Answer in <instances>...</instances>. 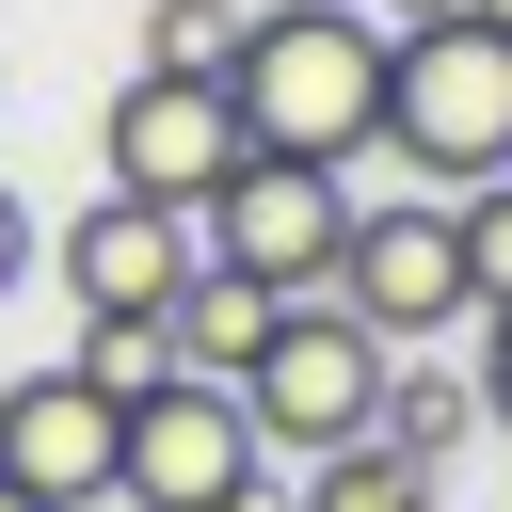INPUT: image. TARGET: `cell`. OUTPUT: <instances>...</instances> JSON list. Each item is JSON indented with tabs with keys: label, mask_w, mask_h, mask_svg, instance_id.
<instances>
[{
	"label": "cell",
	"mask_w": 512,
	"mask_h": 512,
	"mask_svg": "<svg viewBox=\"0 0 512 512\" xmlns=\"http://www.w3.org/2000/svg\"><path fill=\"white\" fill-rule=\"evenodd\" d=\"M256 512H272V496H256Z\"/></svg>",
	"instance_id": "21"
},
{
	"label": "cell",
	"mask_w": 512,
	"mask_h": 512,
	"mask_svg": "<svg viewBox=\"0 0 512 512\" xmlns=\"http://www.w3.org/2000/svg\"><path fill=\"white\" fill-rule=\"evenodd\" d=\"M384 160L416 176V192H496L512 176V32H480V16H448V32H400L384 48Z\"/></svg>",
	"instance_id": "2"
},
{
	"label": "cell",
	"mask_w": 512,
	"mask_h": 512,
	"mask_svg": "<svg viewBox=\"0 0 512 512\" xmlns=\"http://www.w3.org/2000/svg\"><path fill=\"white\" fill-rule=\"evenodd\" d=\"M48 272L80 288V320H160V304L192 288V224H176V208H128V192H96V208L48 240Z\"/></svg>",
	"instance_id": "9"
},
{
	"label": "cell",
	"mask_w": 512,
	"mask_h": 512,
	"mask_svg": "<svg viewBox=\"0 0 512 512\" xmlns=\"http://www.w3.org/2000/svg\"><path fill=\"white\" fill-rule=\"evenodd\" d=\"M368 432H384L416 480H448L464 432H480V384H464V368H384V416H368Z\"/></svg>",
	"instance_id": "11"
},
{
	"label": "cell",
	"mask_w": 512,
	"mask_h": 512,
	"mask_svg": "<svg viewBox=\"0 0 512 512\" xmlns=\"http://www.w3.org/2000/svg\"><path fill=\"white\" fill-rule=\"evenodd\" d=\"M0 512H32V496H16V480H0Z\"/></svg>",
	"instance_id": "20"
},
{
	"label": "cell",
	"mask_w": 512,
	"mask_h": 512,
	"mask_svg": "<svg viewBox=\"0 0 512 512\" xmlns=\"http://www.w3.org/2000/svg\"><path fill=\"white\" fill-rule=\"evenodd\" d=\"M224 112H240L256 160H320V176H352V160L384 144V32H368L352 0H288V16L240 32Z\"/></svg>",
	"instance_id": "1"
},
{
	"label": "cell",
	"mask_w": 512,
	"mask_h": 512,
	"mask_svg": "<svg viewBox=\"0 0 512 512\" xmlns=\"http://www.w3.org/2000/svg\"><path fill=\"white\" fill-rule=\"evenodd\" d=\"M112 496H128V512H256V496H272V448H256L240 384H160V400H128Z\"/></svg>",
	"instance_id": "4"
},
{
	"label": "cell",
	"mask_w": 512,
	"mask_h": 512,
	"mask_svg": "<svg viewBox=\"0 0 512 512\" xmlns=\"http://www.w3.org/2000/svg\"><path fill=\"white\" fill-rule=\"evenodd\" d=\"M64 368H80L96 400H160V384H176V336H160V320H80Z\"/></svg>",
	"instance_id": "14"
},
{
	"label": "cell",
	"mask_w": 512,
	"mask_h": 512,
	"mask_svg": "<svg viewBox=\"0 0 512 512\" xmlns=\"http://www.w3.org/2000/svg\"><path fill=\"white\" fill-rule=\"evenodd\" d=\"M304 512H432V480L368 432V448H320V464H304Z\"/></svg>",
	"instance_id": "13"
},
{
	"label": "cell",
	"mask_w": 512,
	"mask_h": 512,
	"mask_svg": "<svg viewBox=\"0 0 512 512\" xmlns=\"http://www.w3.org/2000/svg\"><path fill=\"white\" fill-rule=\"evenodd\" d=\"M240 16H288V0H240Z\"/></svg>",
	"instance_id": "19"
},
{
	"label": "cell",
	"mask_w": 512,
	"mask_h": 512,
	"mask_svg": "<svg viewBox=\"0 0 512 512\" xmlns=\"http://www.w3.org/2000/svg\"><path fill=\"white\" fill-rule=\"evenodd\" d=\"M96 160H112V192H128V208H176V224H192L256 144H240L224 80H144V64H128V96L96 112Z\"/></svg>",
	"instance_id": "7"
},
{
	"label": "cell",
	"mask_w": 512,
	"mask_h": 512,
	"mask_svg": "<svg viewBox=\"0 0 512 512\" xmlns=\"http://www.w3.org/2000/svg\"><path fill=\"white\" fill-rule=\"evenodd\" d=\"M320 304H352L384 352H416V336H448V320H480L464 304V224H448V192H400V208H352V240H336V288Z\"/></svg>",
	"instance_id": "6"
},
{
	"label": "cell",
	"mask_w": 512,
	"mask_h": 512,
	"mask_svg": "<svg viewBox=\"0 0 512 512\" xmlns=\"http://www.w3.org/2000/svg\"><path fill=\"white\" fill-rule=\"evenodd\" d=\"M32 256H48V240H32V208L0 192V304H16V272H32Z\"/></svg>",
	"instance_id": "17"
},
{
	"label": "cell",
	"mask_w": 512,
	"mask_h": 512,
	"mask_svg": "<svg viewBox=\"0 0 512 512\" xmlns=\"http://www.w3.org/2000/svg\"><path fill=\"white\" fill-rule=\"evenodd\" d=\"M272 320H288V304H272L256 272H224V256H192V288L160 304V336H176V384H240Z\"/></svg>",
	"instance_id": "10"
},
{
	"label": "cell",
	"mask_w": 512,
	"mask_h": 512,
	"mask_svg": "<svg viewBox=\"0 0 512 512\" xmlns=\"http://www.w3.org/2000/svg\"><path fill=\"white\" fill-rule=\"evenodd\" d=\"M240 0H144V80H224L240 64Z\"/></svg>",
	"instance_id": "12"
},
{
	"label": "cell",
	"mask_w": 512,
	"mask_h": 512,
	"mask_svg": "<svg viewBox=\"0 0 512 512\" xmlns=\"http://www.w3.org/2000/svg\"><path fill=\"white\" fill-rule=\"evenodd\" d=\"M112 448H128V400H96L80 368L0 384V480H16L32 512H96V496H112Z\"/></svg>",
	"instance_id": "8"
},
{
	"label": "cell",
	"mask_w": 512,
	"mask_h": 512,
	"mask_svg": "<svg viewBox=\"0 0 512 512\" xmlns=\"http://www.w3.org/2000/svg\"><path fill=\"white\" fill-rule=\"evenodd\" d=\"M464 384H480V432H512V304L480 320V368H464Z\"/></svg>",
	"instance_id": "16"
},
{
	"label": "cell",
	"mask_w": 512,
	"mask_h": 512,
	"mask_svg": "<svg viewBox=\"0 0 512 512\" xmlns=\"http://www.w3.org/2000/svg\"><path fill=\"white\" fill-rule=\"evenodd\" d=\"M464 16H480V32H512V0H464Z\"/></svg>",
	"instance_id": "18"
},
{
	"label": "cell",
	"mask_w": 512,
	"mask_h": 512,
	"mask_svg": "<svg viewBox=\"0 0 512 512\" xmlns=\"http://www.w3.org/2000/svg\"><path fill=\"white\" fill-rule=\"evenodd\" d=\"M336 240H352V192H336L320 160H240V176L192 208V256L256 272L272 304H320V288H336Z\"/></svg>",
	"instance_id": "5"
},
{
	"label": "cell",
	"mask_w": 512,
	"mask_h": 512,
	"mask_svg": "<svg viewBox=\"0 0 512 512\" xmlns=\"http://www.w3.org/2000/svg\"><path fill=\"white\" fill-rule=\"evenodd\" d=\"M384 336L352 320V304H288L272 336H256V368H240V416H256V448H288V464H320V448H368V416H384Z\"/></svg>",
	"instance_id": "3"
},
{
	"label": "cell",
	"mask_w": 512,
	"mask_h": 512,
	"mask_svg": "<svg viewBox=\"0 0 512 512\" xmlns=\"http://www.w3.org/2000/svg\"><path fill=\"white\" fill-rule=\"evenodd\" d=\"M448 224H464V304L496 320V304H512V176H496V192H464Z\"/></svg>",
	"instance_id": "15"
}]
</instances>
